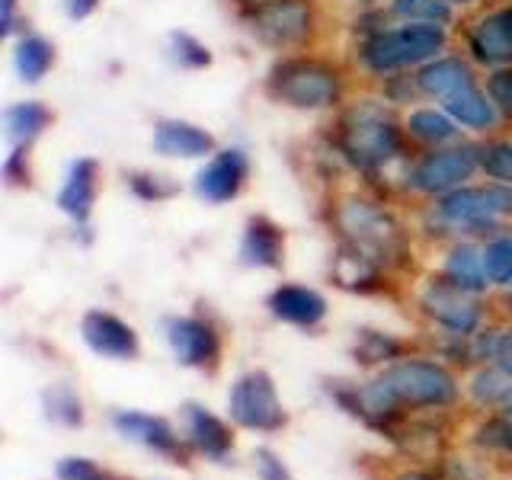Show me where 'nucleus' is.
Returning <instances> with one entry per match:
<instances>
[{"label": "nucleus", "instance_id": "nucleus-1", "mask_svg": "<svg viewBox=\"0 0 512 480\" xmlns=\"http://www.w3.org/2000/svg\"><path fill=\"white\" fill-rule=\"evenodd\" d=\"M458 394L455 378L436 362L407 359L388 368L378 381L368 384L362 397V416H394L400 404L410 407H445Z\"/></svg>", "mask_w": 512, "mask_h": 480}, {"label": "nucleus", "instance_id": "nucleus-2", "mask_svg": "<svg viewBox=\"0 0 512 480\" xmlns=\"http://www.w3.org/2000/svg\"><path fill=\"white\" fill-rule=\"evenodd\" d=\"M336 224H340V231L346 237V247L365 253L368 260H375L378 266L394 263L407 253L400 224L384 212V208L365 199L343 202L340 212H336Z\"/></svg>", "mask_w": 512, "mask_h": 480}, {"label": "nucleus", "instance_id": "nucleus-3", "mask_svg": "<svg viewBox=\"0 0 512 480\" xmlns=\"http://www.w3.org/2000/svg\"><path fill=\"white\" fill-rule=\"evenodd\" d=\"M340 148L359 167H381L400 154V128L375 103L349 109L340 122Z\"/></svg>", "mask_w": 512, "mask_h": 480}, {"label": "nucleus", "instance_id": "nucleus-4", "mask_svg": "<svg viewBox=\"0 0 512 480\" xmlns=\"http://www.w3.org/2000/svg\"><path fill=\"white\" fill-rule=\"evenodd\" d=\"M269 93L279 103H288L295 109H324L333 106L336 96H340V74L330 64L314 58L282 61L272 68Z\"/></svg>", "mask_w": 512, "mask_h": 480}, {"label": "nucleus", "instance_id": "nucleus-5", "mask_svg": "<svg viewBox=\"0 0 512 480\" xmlns=\"http://www.w3.org/2000/svg\"><path fill=\"white\" fill-rule=\"evenodd\" d=\"M445 45V32L436 23H413L404 29H391V32H378L365 45H362V61L372 71H397L407 68V64L426 61Z\"/></svg>", "mask_w": 512, "mask_h": 480}, {"label": "nucleus", "instance_id": "nucleus-6", "mask_svg": "<svg viewBox=\"0 0 512 480\" xmlns=\"http://www.w3.org/2000/svg\"><path fill=\"white\" fill-rule=\"evenodd\" d=\"M506 215H512V186L506 183L477 186V189H452L439 202V218L468 231L493 228L496 218H506Z\"/></svg>", "mask_w": 512, "mask_h": 480}, {"label": "nucleus", "instance_id": "nucleus-7", "mask_svg": "<svg viewBox=\"0 0 512 480\" xmlns=\"http://www.w3.org/2000/svg\"><path fill=\"white\" fill-rule=\"evenodd\" d=\"M231 416L247 429L276 432L285 426V410L279 404L276 384L266 372L240 375L231 388Z\"/></svg>", "mask_w": 512, "mask_h": 480}, {"label": "nucleus", "instance_id": "nucleus-8", "mask_svg": "<svg viewBox=\"0 0 512 480\" xmlns=\"http://www.w3.org/2000/svg\"><path fill=\"white\" fill-rule=\"evenodd\" d=\"M250 29L269 45H295L311 32V7L304 0H256Z\"/></svg>", "mask_w": 512, "mask_h": 480}, {"label": "nucleus", "instance_id": "nucleus-9", "mask_svg": "<svg viewBox=\"0 0 512 480\" xmlns=\"http://www.w3.org/2000/svg\"><path fill=\"white\" fill-rule=\"evenodd\" d=\"M423 308L429 317H436L442 327H448L458 336H468L480 324V304L474 292H464L452 279H432L423 292Z\"/></svg>", "mask_w": 512, "mask_h": 480}, {"label": "nucleus", "instance_id": "nucleus-10", "mask_svg": "<svg viewBox=\"0 0 512 480\" xmlns=\"http://www.w3.org/2000/svg\"><path fill=\"white\" fill-rule=\"evenodd\" d=\"M477 164H480V154L474 148L436 151V154H426L420 164H416L410 183L423 192H448L461 186L464 180H471Z\"/></svg>", "mask_w": 512, "mask_h": 480}, {"label": "nucleus", "instance_id": "nucleus-11", "mask_svg": "<svg viewBox=\"0 0 512 480\" xmlns=\"http://www.w3.org/2000/svg\"><path fill=\"white\" fill-rule=\"evenodd\" d=\"M247 170H250L247 154L240 151V148L221 151V154H215L199 170V176H196V192H199L205 202H228V199L237 196L240 186H244Z\"/></svg>", "mask_w": 512, "mask_h": 480}, {"label": "nucleus", "instance_id": "nucleus-12", "mask_svg": "<svg viewBox=\"0 0 512 480\" xmlns=\"http://www.w3.org/2000/svg\"><path fill=\"white\" fill-rule=\"evenodd\" d=\"M164 333L173 356L183 365L199 368L218 356V333L199 317H167Z\"/></svg>", "mask_w": 512, "mask_h": 480}, {"label": "nucleus", "instance_id": "nucleus-13", "mask_svg": "<svg viewBox=\"0 0 512 480\" xmlns=\"http://www.w3.org/2000/svg\"><path fill=\"white\" fill-rule=\"evenodd\" d=\"M80 333L93 352L109 359H135L138 356V336L135 330L119 320L116 314H106V311H90L80 324Z\"/></svg>", "mask_w": 512, "mask_h": 480}, {"label": "nucleus", "instance_id": "nucleus-14", "mask_svg": "<svg viewBox=\"0 0 512 480\" xmlns=\"http://www.w3.org/2000/svg\"><path fill=\"white\" fill-rule=\"evenodd\" d=\"M471 52L484 64L512 61V7L484 16L471 29Z\"/></svg>", "mask_w": 512, "mask_h": 480}, {"label": "nucleus", "instance_id": "nucleus-15", "mask_svg": "<svg viewBox=\"0 0 512 480\" xmlns=\"http://www.w3.org/2000/svg\"><path fill=\"white\" fill-rule=\"evenodd\" d=\"M269 311L279 320H288V324L298 327H314L324 320L327 314V301L324 295H317L314 288L304 285H279L276 292L269 295Z\"/></svg>", "mask_w": 512, "mask_h": 480}, {"label": "nucleus", "instance_id": "nucleus-16", "mask_svg": "<svg viewBox=\"0 0 512 480\" xmlns=\"http://www.w3.org/2000/svg\"><path fill=\"white\" fill-rule=\"evenodd\" d=\"M212 148H215L212 135L192 122L167 119L157 122L154 128V151L164 157H205Z\"/></svg>", "mask_w": 512, "mask_h": 480}, {"label": "nucleus", "instance_id": "nucleus-17", "mask_svg": "<svg viewBox=\"0 0 512 480\" xmlns=\"http://www.w3.org/2000/svg\"><path fill=\"white\" fill-rule=\"evenodd\" d=\"M93 199H96V164L87 157H80L68 170V180H64L58 192V205L64 215H71L77 224H84L90 218Z\"/></svg>", "mask_w": 512, "mask_h": 480}, {"label": "nucleus", "instance_id": "nucleus-18", "mask_svg": "<svg viewBox=\"0 0 512 480\" xmlns=\"http://www.w3.org/2000/svg\"><path fill=\"white\" fill-rule=\"evenodd\" d=\"M112 423L122 432V436L135 439L141 445L154 448V452H176V436L167 420L160 416H148V413H138V410H119L112 416Z\"/></svg>", "mask_w": 512, "mask_h": 480}, {"label": "nucleus", "instance_id": "nucleus-19", "mask_svg": "<svg viewBox=\"0 0 512 480\" xmlns=\"http://www.w3.org/2000/svg\"><path fill=\"white\" fill-rule=\"evenodd\" d=\"M240 256L247 266H263L272 269L282 263V231L269 218H250L244 231V244H240Z\"/></svg>", "mask_w": 512, "mask_h": 480}, {"label": "nucleus", "instance_id": "nucleus-20", "mask_svg": "<svg viewBox=\"0 0 512 480\" xmlns=\"http://www.w3.org/2000/svg\"><path fill=\"white\" fill-rule=\"evenodd\" d=\"M416 84H420L423 93L445 96L448 100L452 93H458L464 87H474V77L461 58H442V61H432L429 68H423L420 77H416Z\"/></svg>", "mask_w": 512, "mask_h": 480}, {"label": "nucleus", "instance_id": "nucleus-21", "mask_svg": "<svg viewBox=\"0 0 512 480\" xmlns=\"http://www.w3.org/2000/svg\"><path fill=\"white\" fill-rule=\"evenodd\" d=\"M186 420H189V436L196 442L208 458H224L231 452V432L218 416H212L208 410L189 404L186 407Z\"/></svg>", "mask_w": 512, "mask_h": 480}, {"label": "nucleus", "instance_id": "nucleus-22", "mask_svg": "<svg viewBox=\"0 0 512 480\" xmlns=\"http://www.w3.org/2000/svg\"><path fill=\"white\" fill-rule=\"evenodd\" d=\"M48 109L42 103H16L7 109L4 125H7V141L13 148H26L32 138L42 135V128L48 125Z\"/></svg>", "mask_w": 512, "mask_h": 480}, {"label": "nucleus", "instance_id": "nucleus-23", "mask_svg": "<svg viewBox=\"0 0 512 480\" xmlns=\"http://www.w3.org/2000/svg\"><path fill=\"white\" fill-rule=\"evenodd\" d=\"M445 276L455 285H461L464 292H484L487 288V269H484V253H477L474 247H455L452 256L445 263Z\"/></svg>", "mask_w": 512, "mask_h": 480}, {"label": "nucleus", "instance_id": "nucleus-24", "mask_svg": "<svg viewBox=\"0 0 512 480\" xmlns=\"http://www.w3.org/2000/svg\"><path fill=\"white\" fill-rule=\"evenodd\" d=\"M445 109L452 112L461 125H471V128H490L496 119L493 103H487V96L477 87H464V90L452 93L445 100Z\"/></svg>", "mask_w": 512, "mask_h": 480}, {"label": "nucleus", "instance_id": "nucleus-25", "mask_svg": "<svg viewBox=\"0 0 512 480\" xmlns=\"http://www.w3.org/2000/svg\"><path fill=\"white\" fill-rule=\"evenodd\" d=\"M52 61H55V48L42 36H26L16 45V71H20V77L29 80V84L42 80L48 68H52Z\"/></svg>", "mask_w": 512, "mask_h": 480}, {"label": "nucleus", "instance_id": "nucleus-26", "mask_svg": "<svg viewBox=\"0 0 512 480\" xmlns=\"http://www.w3.org/2000/svg\"><path fill=\"white\" fill-rule=\"evenodd\" d=\"M333 276L343 288H372L378 282V263L368 260V256L359 253V250L343 247L340 256H336Z\"/></svg>", "mask_w": 512, "mask_h": 480}, {"label": "nucleus", "instance_id": "nucleus-27", "mask_svg": "<svg viewBox=\"0 0 512 480\" xmlns=\"http://www.w3.org/2000/svg\"><path fill=\"white\" fill-rule=\"evenodd\" d=\"M42 400H45L48 420L64 423V426H80V423H84V407H80V397L68 388V384H55L52 391L42 394Z\"/></svg>", "mask_w": 512, "mask_h": 480}, {"label": "nucleus", "instance_id": "nucleus-28", "mask_svg": "<svg viewBox=\"0 0 512 480\" xmlns=\"http://www.w3.org/2000/svg\"><path fill=\"white\" fill-rule=\"evenodd\" d=\"M410 132L423 141H448L455 138V122L436 109H420L410 116Z\"/></svg>", "mask_w": 512, "mask_h": 480}, {"label": "nucleus", "instance_id": "nucleus-29", "mask_svg": "<svg viewBox=\"0 0 512 480\" xmlns=\"http://www.w3.org/2000/svg\"><path fill=\"white\" fill-rule=\"evenodd\" d=\"M356 356L362 362H388L400 356V343L391 340L388 333H375V330H362L359 343H356Z\"/></svg>", "mask_w": 512, "mask_h": 480}, {"label": "nucleus", "instance_id": "nucleus-30", "mask_svg": "<svg viewBox=\"0 0 512 480\" xmlns=\"http://www.w3.org/2000/svg\"><path fill=\"white\" fill-rule=\"evenodd\" d=\"M480 167L493 180L512 186V141H493L487 148H480Z\"/></svg>", "mask_w": 512, "mask_h": 480}, {"label": "nucleus", "instance_id": "nucleus-31", "mask_svg": "<svg viewBox=\"0 0 512 480\" xmlns=\"http://www.w3.org/2000/svg\"><path fill=\"white\" fill-rule=\"evenodd\" d=\"M512 378L503 372H493V368H484V372H477V378H474V384H471V394H474V400L477 404H496V400H506L509 397V391H512V384H509Z\"/></svg>", "mask_w": 512, "mask_h": 480}, {"label": "nucleus", "instance_id": "nucleus-32", "mask_svg": "<svg viewBox=\"0 0 512 480\" xmlns=\"http://www.w3.org/2000/svg\"><path fill=\"white\" fill-rule=\"evenodd\" d=\"M484 269L490 282H512V237H500L484 250Z\"/></svg>", "mask_w": 512, "mask_h": 480}, {"label": "nucleus", "instance_id": "nucleus-33", "mask_svg": "<svg viewBox=\"0 0 512 480\" xmlns=\"http://www.w3.org/2000/svg\"><path fill=\"white\" fill-rule=\"evenodd\" d=\"M394 13L416 23H445L448 7L445 0H394Z\"/></svg>", "mask_w": 512, "mask_h": 480}, {"label": "nucleus", "instance_id": "nucleus-34", "mask_svg": "<svg viewBox=\"0 0 512 480\" xmlns=\"http://www.w3.org/2000/svg\"><path fill=\"white\" fill-rule=\"evenodd\" d=\"M170 52L173 58L183 64V68H205L208 61H212V55H208V48L192 39L189 32H173L170 36Z\"/></svg>", "mask_w": 512, "mask_h": 480}, {"label": "nucleus", "instance_id": "nucleus-35", "mask_svg": "<svg viewBox=\"0 0 512 480\" xmlns=\"http://www.w3.org/2000/svg\"><path fill=\"white\" fill-rule=\"evenodd\" d=\"M58 477L61 480H112L106 471H100L87 458H61L58 461Z\"/></svg>", "mask_w": 512, "mask_h": 480}, {"label": "nucleus", "instance_id": "nucleus-36", "mask_svg": "<svg viewBox=\"0 0 512 480\" xmlns=\"http://www.w3.org/2000/svg\"><path fill=\"white\" fill-rule=\"evenodd\" d=\"M490 100L496 103V109H500L503 116L512 119V71L509 68H500L490 77Z\"/></svg>", "mask_w": 512, "mask_h": 480}, {"label": "nucleus", "instance_id": "nucleus-37", "mask_svg": "<svg viewBox=\"0 0 512 480\" xmlns=\"http://www.w3.org/2000/svg\"><path fill=\"white\" fill-rule=\"evenodd\" d=\"M128 183H132V189L138 192L141 199H167V196H173V186L170 183H164L160 176H151V173H135V176H128Z\"/></svg>", "mask_w": 512, "mask_h": 480}, {"label": "nucleus", "instance_id": "nucleus-38", "mask_svg": "<svg viewBox=\"0 0 512 480\" xmlns=\"http://www.w3.org/2000/svg\"><path fill=\"white\" fill-rule=\"evenodd\" d=\"M480 442H484V445H500V448H506V452H512V423L490 420L487 426H480Z\"/></svg>", "mask_w": 512, "mask_h": 480}, {"label": "nucleus", "instance_id": "nucleus-39", "mask_svg": "<svg viewBox=\"0 0 512 480\" xmlns=\"http://www.w3.org/2000/svg\"><path fill=\"white\" fill-rule=\"evenodd\" d=\"M256 468H260V477L263 480H292V474H288L285 464L269 452V448H260L256 452Z\"/></svg>", "mask_w": 512, "mask_h": 480}, {"label": "nucleus", "instance_id": "nucleus-40", "mask_svg": "<svg viewBox=\"0 0 512 480\" xmlns=\"http://www.w3.org/2000/svg\"><path fill=\"white\" fill-rule=\"evenodd\" d=\"M496 362H500V368L512 378V330H506L500 336V346H496Z\"/></svg>", "mask_w": 512, "mask_h": 480}, {"label": "nucleus", "instance_id": "nucleus-41", "mask_svg": "<svg viewBox=\"0 0 512 480\" xmlns=\"http://www.w3.org/2000/svg\"><path fill=\"white\" fill-rule=\"evenodd\" d=\"M96 4H100V0H64V10H68L71 20H84V16L96 10Z\"/></svg>", "mask_w": 512, "mask_h": 480}, {"label": "nucleus", "instance_id": "nucleus-42", "mask_svg": "<svg viewBox=\"0 0 512 480\" xmlns=\"http://www.w3.org/2000/svg\"><path fill=\"white\" fill-rule=\"evenodd\" d=\"M4 29H13V0H4Z\"/></svg>", "mask_w": 512, "mask_h": 480}, {"label": "nucleus", "instance_id": "nucleus-43", "mask_svg": "<svg viewBox=\"0 0 512 480\" xmlns=\"http://www.w3.org/2000/svg\"><path fill=\"white\" fill-rule=\"evenodd\" d=\"M397 480H436L432 474H423V471H413V474H400Z\"/></svg>", "mask_w": 512, "mask_h": 480}, {"label": "nucleus", "instance_id": "nucleus-44", "mask_svg": "<svg viewBox=\"0 0 512 480\" xmlns=\"http://www.w3.org/2000/svg\"><path fill=\"white\" fill-rule=\"evenodd\" d=\"M503 407H506V413H509V416H512V391H509V397H506V400H503Z\"/></svg>", "mask_w": 512, "mask_h": 480}, {"label": "nucleus", "instance_id": "nucleus-45", "mask_svg": "<svg viewBox=\"0 0 512 480\" xmlns=\"http://www.w3.org/2000/svg\"><path fill=\"white\" fill-rule=\"evenodd\" d=\"M448 4H468V0H448Z\"/></svg>", "mask_w": 512, "mask_h": 480}, {"label": "nucleus", "instance_id": "nucleus-46", "mask_svg": "<svg viewBox=\"0 0 512 480\" xmlns=\"http://www.w3.org/2000/svg\"><path fill=\"white\" fill-rule=\"evenodd\" d=\"M509 304H512V295H509Z\"/></svg>", "mask_w": 512, "mask_h": 480}]
</instances>
